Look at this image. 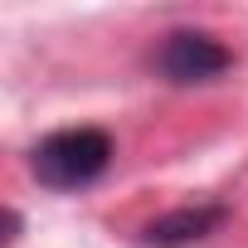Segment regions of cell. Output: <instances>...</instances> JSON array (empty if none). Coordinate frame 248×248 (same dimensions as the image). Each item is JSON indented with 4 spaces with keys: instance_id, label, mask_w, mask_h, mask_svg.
<instances>
[{
    "instance_id": "obj_1",
    "label": "cell",
    "mask_w": 248,
    "mask_h": 248,
    "mask_svg": "<svg viewBox=\"0 0 248 248\" xmlns=\"http://www.w3.org/2000/svg\"><path fill=\"white\" fill-rule=\"evenodd\" d=\"M112 166V137L102 127H63L30 151V170L49 190H83Z\"/></svg>"
},
{
    "instance_id": "obj_2",
    "label": "cell",
    "mask_w": 248,
    "mask_h": 248,
    "mask_svg": "<svg viewBox=\"0 0 248 248\" xmlns=\"http://www.w3.org/2000/svg\"><path fill=\"white\" fill-rule=\"evenodd\" d=\"M156 68L170 83H209V78H219V73L233 68V49H224L204 30H175L156 49Z\"/></svg>"
},
{
    "instance_id": "obj_3",
    "label": "cell",
    "mask_w": 248,
    "mask_h": 248,
    "mask_svg": "<svg viewBox=\"0 0 248 248\" xmlns=\"http://www.w3.org/2000/svg\"><path fill=\"white\" fill-rule=\"evenodd\" d=\"M224 224V204H190V209H170L156 224H146V243L151 248H185L204 233H214Z\"/></svg>"
}]
</instances>
